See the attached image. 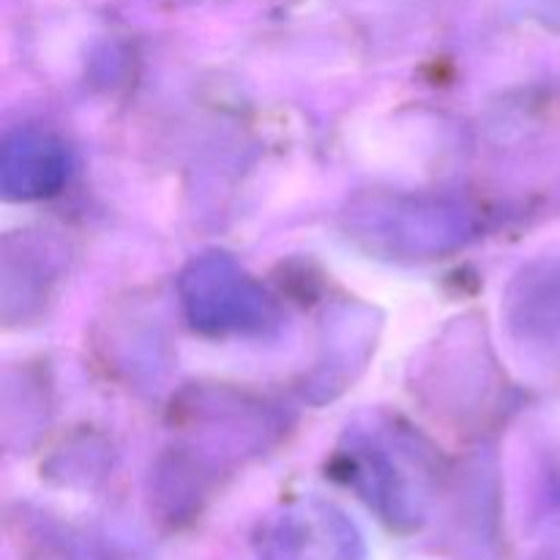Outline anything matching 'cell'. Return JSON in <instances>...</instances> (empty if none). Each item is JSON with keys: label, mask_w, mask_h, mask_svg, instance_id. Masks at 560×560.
Wrapping results in <instances>:
<instances>
[{"label": "cell", "mask_w": 560, "mask_h": 560, "mask_svg": "<svg viewBox=\"0 0 560 560\" xmlns=\"http://www.w3.org/2000/svg\"><path fill=\"white\" fill-rule=\"evenodd\" d=\"M5 180L16 175L11 189H20V197L49 195V189L63 180L66 156L58 145L38 135H20L16 142L5 145Z\"/></svg>", "instance_id": "cell-1"}]
</instances>
